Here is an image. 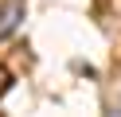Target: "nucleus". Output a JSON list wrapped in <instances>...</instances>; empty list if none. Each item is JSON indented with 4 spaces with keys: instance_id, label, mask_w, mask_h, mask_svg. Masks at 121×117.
<instances>
[{
    "instance_id": "nucleus-1",
    "label": "nucleus",
    "mask_w": 121,
    "mask_h": 117,
    "mask_svg": "<svg viewBox=\"0 0 121 117\" xmlns=\"http://www.w3.org/2000/svg\"><path fill=\"white\" fill-rule=\"evenodd\" d=\"M20 20H24V4L20 0H4L0 4V39H8L20 27Z\"/></svg>"
}]
</instances>
